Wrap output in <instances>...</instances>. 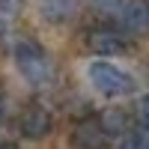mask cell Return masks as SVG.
<instances>
[{
  "label": "cell",
  "mask_w": 149,
  "mask_h": 149,
  "mask_svg": "<svg viewBox=\"0 0 149 149\" xmlns=\"http://www.w3.org/2000/svg\"><path fill=\"white\" fill-rule=\"evenodd\" d=\"M134 116H137L140 125H146V128H149V93L137 98V104H134Z\"/></svg>",
  "instance_id": "11"
},
{
  "label": "cell",
  "mask_w": 149,
  "mask_h": 149,
  "mask_svg": "<svg viewBox=\"0 0 149 149\" xmlns=\"http://www.w3.org/2000/svg\"><path fill=\"white\" fill-rule=\"evenodd\" d=\"M3 33H6V18H0V39H3Z\"/></svg>",
  "instance_id": "14"
},
{
  "label": "cell",
  "mask_w": 149,
  "mask_h": 149,
  "mask_svg": "<svg viewBox=\"0 0 149 149\" xmlns=\"http://www.w3.org/2000/svg\"><path fill=\"white\" fill-rule=\"evenodd\" d=\"M110 134L104 131L98 116H84L72 131V146L74 149H107Z\"/></svg>",
  "instance_id": "4"
},
{
  "label": "cell",
  "mask_w": 149,
  "mask_h": 149,
  "mask_svg": "<svg viewBox=\"0 0 149 149\" xmlns=\"http://www.w3.org/2000/svg\"><path fill=\"white\" fill-rule=\"evenodd\" d=\"M86 81L95 93H102L107 98H119V95H128L134 93V78L128 72H122L119 66L107 63V60H93L86 66Z\"/></svg>",
  "instance_id": "2"
},
{
  "label": "cell",
  "mask_w": 149,
  "mask_h": 149,
  "mask_svg": "<svg viewBox=\"0 0 149 149\" xmlns=\"http://www.w3.org/2000/svg\"><path fill=\"white\" fill-rule=\"evenodd\" d=\"M0 149H18V146H12V143H0Z\"/></svg>",
  "instance_id": "15"
},
{
  "label": "cell",
  "mask_w": 149,
  "mask_h": 149,
  "mask_svg": "<svg viewBox=\"0 0 149 149\" xmlns=\"http://www.w3.org/2000/svg\"><path fill=\"white\" fill-rule=\"evenodd\" d=\"M119 149H149V128L140 125V128H134V131H125Z\"/></svg>",
  "instance_id": "9"
},
{
  "label": "cell",
  "mask_w": 149,
  "mask_h": 149,
  "mask_svg": "<svg viewBox=\"0 0 149 149\" xmlns=\"http://www.w3.org/2000/svg\"><path fill=\"white\" fill-rule=\"evenodd\" d=\"M78 12V0H45L42 3V15L51 24H63Z\"/></svg>",
  "instance_id": "7"
},
{
  "label": "cell",
  "mask_w": 149,
  "mask_h": 149,
  "mask_svg": "<svg viewBox=\"0 0 149 149\" xmlns=\"http://www.w3.org/2000/svg\"><path fill=\"white\" fill-rule=\"evenodd\" d=\"M125 0H93V9L102 12V15H119Z\"/></svg>",
  "instance_id": "10"
},
{
  "label": "cell",
  "mask_w": 149,
  "mask_h": 149,
  "mask_svg": "<svg viewBox=\"0 0 149 149\" xmlns=\"http://www.w3.org/2000/svg\"><path fill=\"white\" fill-rule=\"evenodd\" d=\"M98 119H102V125H104L107 134H125L128 131V116H125V110H119V107L104 110Z\"/></svg>",
  "instance_id": "8"
},
{
  "label": "cell",
  "mask_w": 149,
  "mask_h": 149,
  "mask_svg": "<svg viewBox=\"0 0 149 149\" xmlns=\"http://www.w3.org/2000/svg\"><path fill=\"white\" fill-rule=\"evenodd\" d=\"M84 39H86V45H90L95 54H104V57L122 54V51L128 48L125 36H122L116 27H107V24H102V27H90Z\"/></svg>",
  "instance_id": "5"
},
{
  "label": "cell",
  "mask_w": 149,
  "mask_h": 149,
  "mask_svg": "<svg viewBox=\"0 0 149 149\" xmlns=\"http://www.w3.org/2000/svg\"><path fill=\"white\" fill-rule=\"evenodd\" d=\"M15 66L21 72V78L33 86H45L54 78L51 57L36 39H18L15 42Z\"/></svg>",
  "instance_id": "1"
},
{
  "label": "cell",
  "mask_w": 149,
  "mask_h": 149,
  "mask_svg": "<svg viewBox=\"0 0 149 149\" xmlns=\"http://www.w3.org/2000/svg\"><path fill=\"white\" fill-rule=\"evenodd\" d=\"M119 18L128 33H149V3L146 0H125Z\"/></svg>",
  "instance_id": "6"
},
{
  "label": "cell",
  "mask_w": 149,
  "mask_h": 149,
  "mask_svg": "<svg viewBox=\"0 0 149 149\" xmlns=\"http://www.w3.org/2000/svg\"><path fill=\"white\" fill-rule=\"evenodd\" d=\"M3 107H6V90H3V84H0V113H3Z\"/></svg>",
  "instance_id": "13"
},
{
  "label": "cell",
  "mask_w": 149,
  "mask_h": 149,
  "mask_svg": "<svg viewBox=\"0 0 149 149\" xmlns=\"http://www.w3.org/2000/svg\"><path fill=\"white\" fill-rule=\"evenodd\" d=\"M18 12H21V3H18V0H0V18H15L18 15Z\"/></svg>",
  "instance_id": "12"
},
{
  "label": "cell",
  "mask_w": 149,
  "mask_h": 149,
  "mask_svg": "<svg viewBox=\"0 0 149 149\" xmlns=\"http://www.w3.org/2000/svg\"><path fill=\"white\" fill-rule=\"evenodd\" d=\"M18 128H21L24 137H30V140H42V137H48V134H51L54 119H51V113H48L45 104L30 102L27 107L21 110V116H18Z\"/></svg>",
  "instance_id": "3"
}]
</instances>
